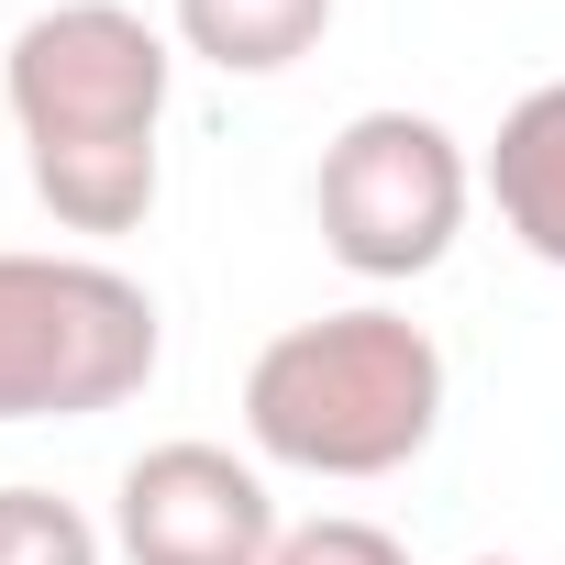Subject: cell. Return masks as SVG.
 <instances>
[{"label":"cell","instance_id":"obj_1","mask_svg":"<svg viewBox=\"0 0 565 565\" xmlns=\"http://www.w3.org/2000/svg\"><path fill=\"white\" fill-rule=\"evenodd\" d=\"M178 89V45L122 0H56L12 34L0 100L23 134V178L67 233H134L167 189L156 122Z\"/></svg>","mask_w":565,"mask_h":565},{"label":"cell","instance_id":"obj_2","mask_svg":"<svg viewBox=\"0 0 565 565\" xmlns=\"http://www.w3.org/2000/svg\"><path fill=\"white\" fill-rule=\"evenodd\" d=\"M433 433H444V344L388 300L289 322L244 366V444L289 477L366 488L399 477Z\"/></svg>","mask_w":565,"mask_h":565},{"label":"cell","instance_id":"obj_3","mask_svg":"<svg viewBox=\"0 0 565 565\" xmlns=\"http://www.w3.org/2000/svg\"><path fill=\"white\" fill-rule=\"evenodd\" d=\"M167 355L156 289L100 255L0 244V422H89L122 411Z\"/></svg>","mask_w":565,"mask_h":565},{"label":"cell","instance_id":"obj_4","mask_svg":"<svg viewBox=\"0 0 565 565\" xmlns=\"http://www.w3.org/2000/svg\"><path fill=\"white\" fill-rule=\"evenodd\" d=\"M466 200H477V167L466 145L433 122V111H355L333 145H322V178H311V211H322V244L333 266L377 277V289H399V277H433L466 233Z\"/></svg>","mask_w":565,"mask_h":565},{"label":"cell","instance_id":"obj_5","mask_svg":"<svg viewBox=\"0 0 565 565\" xmlns=\"http://www.w3.org/2000/svg\"><path fill=\"white\" fill-rule=\"evenodd\" d=\"M277 532L289 521L233 444H145L111 488V543L134 565H266Z\"/></svg>","mask_w":565,"mask_h":565},{"label":"cell","instance_id":"obj_6","mask_svg":"<svg viewBox=\"0 0 565 565\" xmlns=\"http://www.w3.org/2000/svg\"><path fill=\"white\" fill-rule=\"evenodd\" d=\"M477 178H488L510 244L543 255V266H565V78H543V89H521L499 111V145H488Z\"/></svg>","mask_w":565,"mask_h":565},{"label":"cell","instance_id":"obj_7","mask_svg":"<svg viewBox=\"0 0 565 565\" xmlns=\"http://www.w3.org/2000/svg\"><path fill=\"white\" fill-rule=\"evenodd\" d=\"M333 34V0H178V45L222 78H289Z\"/></svg>","mask_w":565,"mask_h":565},{"label":"cell","instance_id":"obj_8","mask_svg":"<svg viewBox=\"0 0 565 565\" xmlns=\"http://www.w3.org/2000/svg\"><path fill=\"white\" fill-rule=\"evenodd\" d=\"M0 565H100V521L56 488H0Z\"/></svg>","mask_w":565,"mask_h":565},{"label":"cell","instance_id":"obj_9","mask_svg":"<svg viewBox=\"0 0 565 565\" xmlns=\"http://www.w3.org/2000/svg\"><path fill=\"white\" fill-rule=\"evenodd\" d=\"M266 565H411V543L388 521H355V510H322V521H289Z\"/></svg>","mask_w":565,"mask_h":565},{"label":"cell","instance_id":"obj_10","mask_svg":"<svg viewBox=\"0 0 565 565\" xmlns=\"http://www.w3.org/2000/svg\"><path fill=\"white\" fill-rule=\"evenodd\" d=\"M466 565H521V554H466Z\"/></svg>","mask_w":565,"mask_h":565}]
</instances>
